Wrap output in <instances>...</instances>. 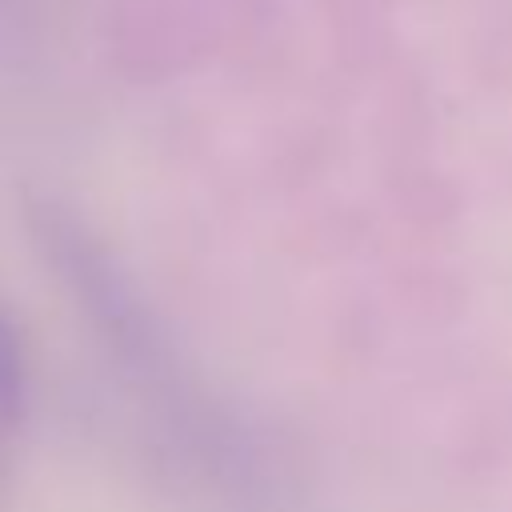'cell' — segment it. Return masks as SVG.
<instances>
[{
    "mask_svg": "<svg viewBox=\"0 0 512 512\" xmlns=\"http://www.w3.org/2000/svg\"><path fill=\"white\" fill-rule=\"evenodd\" d=\"M28 228L44 260L68 284V292L76 296L100 340L112 348V356L124 364V372L136 380V388L152 396V404L172 420V428H180L188 444H196L204 456L232 460L236 432L224 424L212 396L200 392L196 376L180 364L152 308L136 296L132 280L116 268V260L84 228V220L56 204H36L28 208Z\"/></svg>",
    "mask_w": 512,
    "mask_h": 512,
    "instance_id": "1",
    "label": "cell"
},
{
    "mask_svg": "<svg viewBox=\"0 0 512 512\" xmlns=\"http://www.w3.org/2000/svg\"><path fill=\"white\" fill-rule=\"evenodd\" d=\"M28 412V352L12 308L0 300V428H16Z\"/></svg>",
    "mask_w": 512,
    "mask_h": 512,
    "instance_id": "2",
    "label": "cell"
}]
</instances>
